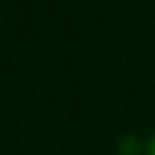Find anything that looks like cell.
<instances>
[{
    "label": "cell",
    "instance_id": "6da1fadb",
    "mask_svg": "<svg viewBox=\"0 0 155 155\" xmlns=\"http://www.w3.org/2000/svg\"><path fill=\"white\" fill-rule=\"evenodd\" d=\"M120 147H123V150H120L123 155H128V147H131V155H139V139H136V136H125V139L120 142Z\"/></svg>",
    "mask_w": 155,
    "mask_h": 155
},
{
    "label": "cell",
    "instance_id": "7a4b0ae2",
    "mask_svg": "<svg viewBox=\"0 0 155 155\" xmlns=\"http://www.w3.org/2000/svg\"><path fill=\"white\" fill-rule=\"evenodd\" d=\"M147 155H155V134H153V139H150V144H147Z\"/></svg>",
    "mask_w": 155,
    "mask_h": 155
}]
</instances>
